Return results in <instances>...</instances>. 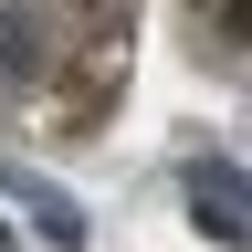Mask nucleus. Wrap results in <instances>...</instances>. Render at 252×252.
Returning <instances> with one entry per match:
<instances>
[{"instance_id": "f257e3e1", "label": "nucleus", "mask_w": 252, "mask_h": 252, "mask_svg": "<svg viewBox=\"0 0 252 252\" xmlns=\"http://www.w3.org/2000/svg\"><path fill=\"white\" fill-rule=\"evenodd\" d=\"M189 220H200L220 252H242V168L231 158H200V168H189Z\"/></svg>"}, {"instance_id": "f03ea898", "label": "nucleus", "mask_w": 252, "mask_h": 252, "mask_svg": "<svg viewBox=\"0 0 252 252\" xmlns=\"http://www.w3.org/2000/svg\"><path fill=\"white\" fill-rule=\"evenodd\" d=\"M0 200H21V210H32V220H42V231H53L63 252H74V242H84V210H74V200H63V189H53V179H32V168H0Z\"/></svg>"}, {"instance_id": "7ed1b4c3", "label": "nucleus", "mask_w": 252, "mask_h": 252, "mask_svg": "<svg viewBox=\"0 0 252 252\" xmlns=\"http://www.w3.org/2000/svg\"><path fill=\"white\" fill-rule=\"evenodd\" d=\"M0 74H11V84L42 74V32H32V11H0Z\"/></svg>"}]
</instances>
